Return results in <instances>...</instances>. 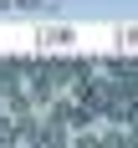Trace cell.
I'll list each match as a JSON object with an SVG mask.
<instances>
[{"label":"cell","instance_id":"6da1fadb","mask_svg":"<svg viewBox=\"0 0 138 148\" xmlns=\"http://www.w3.org/2000/svg\"><path fill=\"white\" fill-rule=\"evenodd\" d=\"M72 41H77L72 26H46V31H41V46H72Z\"/></svg>","mask_w":138,"mask_h":148},{"label":"cell","instance_id":"7a4b0ae2","mask_svg":"<svg viewBox=\"0 0 138 148\" xmlns=\"http://www.w3.org/2000/svg\"><path fill=\"white\" fill-rule=\"evenodd\" d=\"M118 41H123V46H133V51H138V26H123V31H118Z\"/></svg>","mask_w":138,"mask_h":148}]
</instances>
